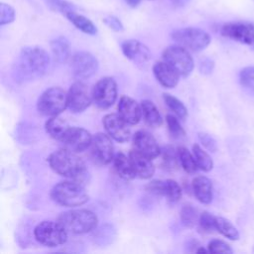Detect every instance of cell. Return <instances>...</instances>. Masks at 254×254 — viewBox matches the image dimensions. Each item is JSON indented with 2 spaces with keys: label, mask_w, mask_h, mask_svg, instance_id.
Masks as SVG:
<instances>
[{
  "label": "cell",
  "mask_w": 254,
  "mask_h": 254,
  "mask_svg": "<svg viewBox=\"0 0 254 254\" xmlns=\"http://www.w3.org/2000/svg\"><path fill=\"white\" fill-rule=\"evenodd\" d=\"M76 29L81 31L82 33L88 35H95L97 33L96 26L86 17L81 14L76 13L75 10L69 11L64 15Z\"/></svg>",
  "instance_id": "obj_27"
},
{
  "label": "cell",
  "mask_w": 254,
  "mask_h": 254,
  "mask_svg": "<svg viewBox=\"0 0 254 254\" xmlns=\"http://www.w3.org/2000/svg\"><path fill=\"white\" fill-rule=\"evenodd\" d=\"M92 101L100 109L111 107L117 99V83L114 78L104 76L92 87Z\"/></svg>",
  "instance_id": "obj_9"
},
{
  "label": "cell",
  "mask_w": 254,
  "mask_h": 254,
  "mask_svg": "<svg viewBox=\"0 0 254 254\" xmlns=\"http://www.w3.org/2000/svg\"><path fill=\"white\" fill-rule=\"evenodd\" d=\"M166 122L168 126V130L170 134L175 138V139H180L186 136V131L181 125V122L179 121L178 117L176 115L168 114L166 117Z\"/></svg>",
  "instance_id": "obj_34"
},
{
  "label": "cell",
  "mask_w": 254,
  "mask_h": 254,
  "mask_svg": "<svg viewBox=\"0 0 254 254\" xmlns=\"http://www.w3.org/2000/svg\"><path fill=\"white\" fill-rule=\"evenodd\" d=\"M123 55L130 60L134 64L143 67L152 59V54L149 48L138 40L130 39L124 41L121 45Z\"/></svg>",
  "instance_id": "obj_15"
},
{
  "label": "cell",
  "mask_w": 254,
  "mask_h": 254,
  "mask_svg": "<svg viewBox=\"0 0 254 254\" xmlns=\"http://www.w3.org/2000/svg\"><path fill=\"white\" fill-rule=\"evenodd\" d=\"M161 153H162L163 165L166 168L174 169L175 166L178 165V161H179L178 149L175 150L173 147L167 146L163 150H161Z\"/></svg>",
  "instance_id": "obj_35"
},
{
  "label": "cell",
  "mask_w": 254,
  "mask_h": 254,
  "mask_svg": "<svg viewBox=\"0 0 254 254\" xmlns=\"http://www.w3.org/2000/svg\"><path fill=\"white\" fill-rule=\"evenodd\" d=\"M215 219H216V216H214L208 211H203L199 214L198 225L201 230L205 232H212L213 230H216Z\"/></svg>",
  "instance_id": "obj_38"
},
{
  "label": "cell",
  "mask_w": 254,
  "mask_h": 254,
  "mask_svg": "<svg viewBox=\"0 0 254 254\" xmlns=\"http://www.w3.org/2000/svg\"><path fill=\"white\" fill-rule=\"evenodd\" d=\"M102 123L106 133L113 140L119 143H123L129 140L131 135L129 124L119 114H106L102 119Z\"/></svg>",
  "instance_id": "obj_14"
},
{
  "label": "cell",
  "mask_w": 254,
  "mask_h": 254,
  "mask_svg": "<svg viewBox=\"0 0 254 254\" xmlns=\"http://www.w3.org/2000/svg\"><path fill=\"white\" fill-rule=\"evenodd\" d=\"M50 63L51 58L43 48L25 47L15 64V78L22 82L38 79L47 73Z\"/></svg>",
  "instance_id": "obj_1"
},
{
  "label": "cell",
  "mask_w": 254,
  "mask_h": 254,
  "mask_svg": "<svg viewBox=\"0 0 254 254\" xmlns=\"http://www.w3.org/2000/svg\"><path fill=\"white\" fill-rule=\"evenodd\" d=\"M112 138L107 133H96L92 137L90 152L92 158L100 165H108L114 159Z\"/></svg>",
  "instance_id": "obj_13"
},
{
  "label": "cell",
  "mask_w": 254,
  "mask_h": 254,
  "mask_svg": "<svg viewBox=\"0 0 254 254\" xmlns=\"http://www.w3.org/2000/svg\"><path fill=\"white\" fill-rule=\"evenodd\" d=\"M220 34L254 49V25L247 22H228L220 28Z\"/></svg>",
  "instance_id": "obj_11"
},
{
  "label": "cell",
  "mask_w": 254,
  "mask_h": 254,
  "mask_svg": "<svg viewBox=\"0 0 254 254\" xmlns=\"http://www.w3.org/2000/svg\"><path fill=\"white\" fill-rule=\"evenodd\" d=\"M113 167L116 174L125 181L133 180L136 177V173L129 156L127 157L122 152H119L114 156Z\"/></svg>",
  "instance_id": "obj_23"
},
{
  "label": "cell",
  "mask_w": 254,
  "mask_h": 254,
  "mask_svg": "<svg viewBox=\"0 0 254 254\" xmlns=\"http://www.w3.org/2000/svg\"><path fill=\"white\" fill-rule=\"evenodd\" d=\"M15 19V10L12 6L6 3L0 4V25L10 24Z\"/></svg>",
  "instance_id": "obj_40"
},
{
  "label": "cell",
  "mask_w": 254,
  "mask_h": 254,
  "mask_svg": "<svg viewBox=\"0 0 254 254\" xmlns=\"http://www.w3.org/2000/svg\"><path fill=\"white\" fill-rule=\"evenodd\" d=\"M58 221L68 233L78 235L93 231L97 227L98 217L89 209L77 208L62 212L58 216Z\"/></svg>",
  "instance_id": "obj_4"
},
{
  "label": "cell",
  "mask_w": 254,
  "mask_h": 254,
  "mask_svg": "<svg viewBox=\"0 0 254 254\" xmlns=\"http://www.w3.org/2000/svg\"><path fill=\"white\" fill-rule=\"evenodd\" d=\"M67 108V92L59 86L46 89L37 101L39 113L45 116H57Z\"/></svg>",
  "instance_id": "obj_5"
},
{
  "label": "cell",
  "mask_w": 254,
  "mask_h": 254,
  "mask_svg": "<svg viewBox=\"0 0 254 254\" xmlns=\"http://www.w3.org/2000/svg\"><path fill=\"white\" fill-rule=\"evenodd\" d=\"M135 149L150 159H155L161 154V149L152 134L145 130H139L133 135Z\"/></svg>",
  "instance_id": "obj_18"
},
{
  "label": "cell",
  "mask_w": 254,
  "mask_h": 254,
  "mask_svg": "<svg viewBox=\"0 0 254 254\" xmlns=\"http://www.w3.org/2000/svg\"><path fill=\"white\" fill-rule=\"evenodd\" d=\"M141 107H142L143 117L148 125L152 127H159L162 125L163 119L159 112V109L151 100H148V99L142 100Z\"/></svg>",
  "instance_id": "obj_28"
},
{
  "label": "cell",
  "mask_w": 254,
  "mask_h": 254,
  "mask_svg": "<svg viewBox=\"0 0 254 254\" xmlns=\"http://www.w3.org/2000/svg\"><path fill=\"white\" fill-rule=\"evenodd\" d=\"M118 114L129 124L135 125L140 122L143 112L141 104L129 96H121L118 102Z\"/></svg>",
  "instance_id": "obj_19"
},
{
  "label": "cell",
  "mask_w": 254,
  "mask_h": 254,
  "mask_svg": "<svg viewBox=\"0 0 254 254\" xmlns=\"http://www.w3.org/2000/svg\"><path fill=\"white\" fill-rule=\"evenodd\" d=\"M180 217H181V221L182 223L188 227V228H191L193 227L196 223H198V212L197 209L191 205V204H185L180 212Z\"/></svg>",
  "instance_id": "obj_33"
},
{
  "label": "cell",
  "mask_w": 254,
  "mask_h": 254,
  "mask_svg": "<svg viewBox=\"0 0 254 254\" xmlns=\"http://www.w3.org/2000/svg\"><path fill=\"white\" fill-rule=\"evenodd\" d=\"M91 102H93L91 89L81 80L74 81L67 91V108L73 113H80Z\"/></svg>",
  "instance_id": "obj_12"
},
{
  "label": "cell",
  "mask_w": 254,
  "mask_h": 254,
  "mask_svg": "<svg viewBox=\"0 0 254 254\" xmlns=\"http://www.w3.org/2000/svg\"><path fill=\"white\" fill-rule=\"evenodd\" d=\"M70 69L76 79H87L96 73L98 61L91 53L79 51L74 53L70 58Z\"/></svg>",
  "instance_id": "obj_10"
},
{
  "label": "cell",
  "mask_w": 254,
  "mask_h": 254,
  "mask_svg": "<svg viewBox=\"0 0 254 254\" xmlns=\"http://www.w3.org/2000/svg\"><path fill=\"white\" fill-rule=\"evenodd\" d=\"M93 242L98 246H107L116 238V229L111 223H104L93 230Z\"/></svg>",
  "instance_id": "obj_26"
},
{
  "label": "cell",
  "mask_w": 254,
  "mask_h": 254,
  "mask_svg": "<svg viewBox=\"0 0 254 254\" xmlns=\"http://www.w3.org/2000/svg\"><path fill=\"white\" fill-rule=\"evenodd\" d=\"M163 99L168 108L181 120H186L188 117V109L186 105L177 97L170 93H163Z\"/></svg>",
  "instance_id": "obj_29"
},
{
  "label": "cell",
  "mask_w": 254,
  "mask_h": 254,
  "mask_svg": "<svg viewBox=\"0 0 254 254\" xmlns=\"http://www.w3.org/2000/svg\"><path fill=\"white\" fill-rule=\"evenodd\" d=\"M92 135L84 128L70 127L64 136L63 143L73 152L79 153L88 149L92 142Z\"/></svg>",
  "instance_id": "obj_16"
},
{
  "label": "cell",
  "mask_w": 254,
  "mask_h": 254,
  "mask_svg": "<svg viewBox=\"0 0 254 254\" xmlns=\"http://www.w3.org/2000/svg\"><path fill=\"white\" fill-rule=\"evenodd\" d=\"M48 162L50 168L58 175L70 179L77 180L84 176L86 172V166L83 160L76 154L67 148L59 149L53 152Z\"/></svg>",
  "instance_id": "obj_2"
},
{
  "label": "cell",
  "mask_w": 254,
  "mask_h": 254,
  "mask_svg": "<svg viewBox=\"0 0 254 254\" xmlns=\"http://www.w3.org/2000/svg\"><path fill=\"white\" fill-rule=\"evenodd\" d=\"M129 158L135 170L136 177L143 180H148L153 177L155 174V166L152 163V159L138 152L136 149L129 152Z\"/></svg>",
  "instance_id": "obj_21"
},
{
  "label": "cell",
  "mask_w": 254,
  "mask_h": 254,
  "mask_svg": "<svg viewBox=\"0 0 254 254\" xmlns=\"http://www.w3.org/2000/svg\"><path fill=\"white\" fill-rule=\"evenodd\" d=\"M66 229L57 220H43L34 229L35 239L42 245L57 247L63 245L67 240Z\"/></svg>",
  "instance_id": "obj_7"
},
{
  "label": "cell",
  "mask_w": 254,
  "mask_h": 254,
  "mask_svg": "<svg viewBox=\"0 0 254 254\" xmlns=\"http://www.w3.org/2000/svg\"><path fill=\"white\" fill-rule=\"evenodd\" d=\"M192 154L198 166V169L203 172H209L213 168V161L209 154L202 149L198 144H193Z\"/></svg>",
  "instance_id": "obj_30"
},
{
  "label": "cell",
  "mask_w": 254,
  "mask_h": 254,
  "mask_svg": "<svg viewBox=\"0 0 254 254\" xmlns=\"http://www.w3.org/2000/svg\"><path fill=\"white\" fill-rule=\"evenodd\" d=\"M190 0H170V2L177 6V7H182V6H185L187 3H189Z\"/></svg>",
  "instance_id": "obj_44"
},
{
  "label": "cell",
  "mask_w": 254,
  "mask_h": 254,
  "mask_svg": "<svg viewBox=\"0 0 254 254\" xmlns=\"http://www.w3.org/2000/svg\"><path fill=\"white\" fill-rule=\"evenodd\" d=\"M215 227H216V231H218L224 237H226L230 240H238L239 239V232H238L237 228L228 219H226L222 216H216Z\"/></svg>",
  "instance_id": "obj_32"
},
{
  "label": "cell",
  "mask_w": 254,
  "mask_h": 254,
  "mask_svg": "<svg viewBox=\"0 0 254 254\" xmlns=\"http://www.w3.org/2000/svg\"><path fill=\"white\" fill-rule=\"evenodd\" d=\"M163 61L169 64L180 76H189L194 67V62L189 50L180 45L167 47L163 51Z\"/></svg>",
  "instance_id": "obj_8"
},
{
  "label": "cell",
  "mask_w": 254,
  "mask_h": 254,
  "mask_svg": "<svg viewBox=\"0 0 254 254\" xmlns=\"http://www.w3.org/2000/svg\"><path fill=\"white\" fill-rule=\"evenodd\" d=\"M178 154H179V162L187 173L193 174L198 170V166L196 164L194 156L193 154L190 153V151L188 148L179 147Z\"/></svg>",
  "instance_id": "obj_31"
},
{
  "label": "cell",
  "mask_w": 254,
  "mask_h": 254,
  "mask_svg": "<svg viewBox=\"0 0 254 254\" xmlns=\"http://www.w3.org/2000/svg\"><path fill=\"white\" fill-rule=\"evenodd\" d=\"M103 22L105 23V25L110 28L111 30L115 31V32H122L124 30L123 24L121 23V21L116 18L115 16H106L103 19Z\"/></svg>",
  "instance_id": "obj_42"
},
{
  "label": "cell",
  "mask_w": 254,
  "mask_h": 254,
  "mask_svg": "<svg viewBox=\"0 0 254 254\" xmlns=\"http://www.w3.org/2000/svg\"><path fill=\"white\" fill-rule=\"evenodd\" d=\"M198 140L201 143V145L209 152H216L217 150V143L214 140V138L212 136H210L207 133L204 132H199L197 134Z\"/></svg>",
  "instance_id": "obj_41"
},
{
  "label": "cell",
  "mask_w": 254,
  "mask_h": 254,
  "mask_svg": "<svg viewBox=\"0 0 254 254\" xmlns=\"http://www.w3.org/2000/svg\"><path fill=\"white\" fill-rule=\"evenodd\" d=\"M125 2L127 3L128 6H130L132 8H135V7H137L140 4L141 0H125Z\"/></svg>",
  "instance_id": "obj_45"
},
{
  "label": "cell",
  "mask_w": 254,
  "mask_h": 254,
  "mask_svg": "<svg viewBox=\"0 0 254 254\" xmlns=\"http://www.w3.org/2000/svg\"><path fill=\"white\" fill-rule=\"evenodd\" d=\"M153 73L157 81L165 88H174L179 82L180 74L165 61L154 64Z\"/></svg>",
  "instance_id": "obj_20"
},
{
  "label": "cell",
  "mask_w": 254,
  "mask_h": 254,
  "mask_svg": "<svg viewBox=\"0 0 254 254\" xmlns=\"http://www.w3.org/2000/svg\"><path fill=\"white\" fill-rule=\"evenodd\" d=\"M52 199L65 207H76L84 204L89 199L84 187L76 180L63 181L51 190Z\"/></svg>",
  "instance_id": "obj_3"
},
{
  "label": "cell",
  "mask_w": 254,
  "mask_h": 254,
  "mask_svg": "<svg viewBox=\"0 0 254 254\" xmlns=\"http://www.w3.org/2000/svg\"><path fill=\"white\" fill-rule=\"evenodd\" d=\"M213 66H214L213 62L209 59H205L200 63L199 70L203 74H209V73H211V71L213 69Z\"/></svg>",
  "instance_id": "obj_43"
},
{
  "label": "cell",
  "mask_w": 254,
  "mask_h": 254,
  "mask_svg": "<svg viewBox=\"0 0 254 254\" xmlns=\"http://www.w3.org/2000/svg\"><path fill=\"white\" fill-rule=\"evenodd\" d=\"M209 253H232L233 250L230 245L221 239H212L207 245Z\"/></svg>",
  "instance_id": "obj_39"
},
{
  "label": "cell",
  "mask_w": 254,
  "mask_h": 254,
  "mask_svg": "<svg viewBox=\"0 0 254 254\" xmlns=\"http://www.w3.org/2000/svg\"><path fill=\"white\" fill-rule=\"evenodd\" d=\"M52 54L55 62L58 64H64L70 56L69 43L65 37L60 36L53 39L50 43Z\"/></svg>",
  "instance_id": "obj_25"
},
{
  "label": "cell",
  "mask_w": 254,
  "mask_h": 254,
  "mask_svg": "<svg viewBox=\"0 0 254 254\" xmlns=\"http://www.w3.org/2000/svg\"><path fill=\"white\" fill-rule=\"evenodd\" d=\"M69 128L70 126L68 125V123L64 119L59 117L58 115L50 117V119H48L45 123V129L47 133L53 139L61 142H63Z\"/></svg>",
  "instance_id": "obj_24"
},
{
  "label": "cell",
  "mask_w": 254,
  "mask_h": 254,
  "mask_svg": "<svg viewBox=\"0 0 254 254\" xmlns=\"http://www.w3.org/2000/svg\"><path fill=\"white\" fill-rule=\"evenodd\" d=\"M239 80L242 86L254 93V65L242 68L239 73Z\"/></svg>",
  "instance_id": "obj_36"
},
{
  "label": "cell",
  "mask_w": 254,
  "mask_h": 254,
  "mask_svg": "<svg viewBox=\"0 0 254 254\" xmlns=\"http://www.w3.org/2000/svg\"><path fill=\"white\" fill-rule=\"evenodd\" d=\"M45 2L50 9L62 13L63 15L69 11L76 10V7L66 0H45Z\"/></svg>",
  "instance_id": "obj_37"
},
{
  "label": "cell",
  "mask_w": 254,
  "mask_h": 254,
  "mask_svg": "<svg viewBox=\"0 0 254 254\" xmlns=\"http://www.w3.org/2000/svg\"><path fill=\"white\" fill-rule=\"evenodd\" d=\"M191 189L195 198L203 204H208L213 198V187L211 181L204 176H197L191 182Z\"/></svg>",
  "instance_id": "obj_22"
},
{
  "label": "cell",
  "mask_w": 254,
  "mask_h": 254,
  "mask_svg": "<svg viewBox=\"0 0 254 254\" xmlns=\"http://www.w3.org/2000/svg\"><path fill=\"white\" fill-rule=\"evenodd\" d=\"M172 39L180 46L191 52H200L208 47L211 38L207 32L195 27H185L175 30Z\"/></svg>",
  "instance_id": "obj_6"
},
{
  "label": "cell",
  "mask_w": 254,
  "mask_h": 254,
  "mask_svg": "<svg viewBox=\"0 0 254 254\" xmlns=\"http://www.w3.org/2000/svg\"><path fill=\"white\" fill-rule=\"evenodd\" d=\"M146 190L154 194L165 196L170 201H178L182 196V189L174 180H154L147 186Z\"/></svg>",
  "instance_id": "obj_17"
}]
</instances>
